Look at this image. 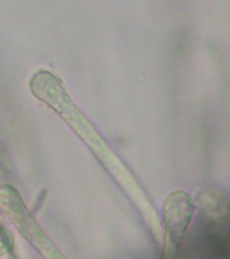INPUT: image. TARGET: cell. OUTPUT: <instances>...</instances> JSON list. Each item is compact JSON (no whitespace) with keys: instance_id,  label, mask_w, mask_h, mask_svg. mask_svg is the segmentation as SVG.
Returning a JSON list of instances; mask_svg holds the SVG:
<instances>
[{"instance_id":"cell-1","label":"cell","mask_w":230,"mask_h":259,"mask_svg":"<svg viewBox=\"0 0 230 259\" xmlns=\"http://www.w3.org/2000/svg\"><path fill=\"white\" fill-rule=\"evenodd\" d=\"M193 212L194 204L186 193L178 191L168 197L164 208V223L169 241L181 243Z\"/></svg>"}]
</instances>
